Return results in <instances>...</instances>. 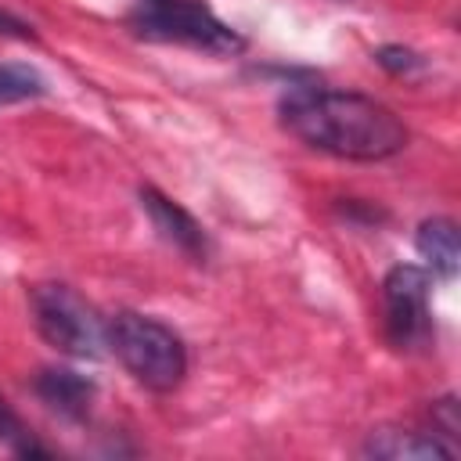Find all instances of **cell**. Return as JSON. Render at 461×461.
Masks as SVG:
<instances>
[{
    "instance_id": "1",
    "label": "cell",
    "mask_w": 461,
    "mask_h": 461,
    "mask_svg": "<svg viewBox=\"0 0 461 461\" xmlns=\"http://www.w3.org/2000/svg\"><path fill=\"white\" fill-rule=\"evenodd\" d=\"M277 119L299 144L349 162H382L407 148L400 115L353 90L292 86L277 101Z\"/></svg>"
},
{
    "instance_id": "2",
    "label": "cell",
    "mask_w": 461,
    "mask_h": 461,
    "mask_svg": "<svg viewBox=\"0 0 461 461\" xmlns=\"http://www.w3.org/2000/svg\"><path fill=\"white\" fill-rule=\"evenodd\" d=\"M104 346L148 393H173L187 378V346L158 317L119 310L104 324Z\"/></svg>"
},
{
    "instance_id": "3",
    "label": "cell",
    "mask_w": 461,
    "mask_h": 461,
    "mask_svg": "<svg viewBox=\"0 0 461 461\" xmlns=\"http://www.w3.org/2000/svg\"><path fill=\"white\" fill-rule=\"evenodd\" d=\"M130 29L155 43H180L220 58L245 50V36L220 22L202 0H140L130 14Z\"/></svg>"
},
{
    "instance_id": "4",
    "label": "cell",
    "mask_w": 461,
    "mask_h": 461,
    "mask_svg": "<svg viewBox=\"0 0 461 461\" xmlns=\"http://www.w3.org/2000/svg\"><path fill=\"white\" fill-rule=\"evenodd\" d=\"M32 324L47 346L72 360H97L104 353V317L61 281H40L29 288Z\"/></svg>"
},
{
    "instance_id": "5",
    "label": "cell",
    "mask_w": 461,
    "mask_h": 461,
    "mask_svg": "<svg viewBox=\"0 0 461 461\" xmlns=\"http://www.w3.org/2000/svg\"><path fill=\"white\" fill-rule=\"evenodd\" d=\"M429 285L432 274L414 263H396L382 281V324L389 346L400 353H418L432 342Z\"/></svg>"
},
{
    "instance_id": "6",
    "label": "cell",
    "mask_w": 461,
    "mask_h": 461,
    "mask_svg": "<svg viewBox=\"0 0 461 461\" xmlns=\"http://www.w3.org/2000/svg\"><path fill=\"white\" fill-rule=\"evenodd\" d=\"M140 209L148 212V220L158 230V238L166 245H173L184 259H191V263H205L209 259V234H205V227L176 198H169L166 191L144 184L140 187Z\"/></svg>"
},
{
    "instance_id": "7",
    "label": "cell",
    "mask_w": 461,
    "mask_h": 461,
    "mask_svg": "<svg viewBox=\"0 0 461 461\" xmlns=\"http://www.w3.org/2000/svg\"><path fill=\"white\" fill-rule=\"evenodd\" d=\"M32 389L65 421H86L94 411V400H97V385L72 367H43L32 378Z\"/></svg>"
},
{
    "instance_id": "8",
    "label": "cell",
    "mask_w": 461,
    "mask_h": 461,
    "mask_svg": "<svg viewBox=\"0 0 461 461\" xmlns=\"http://www.w3.org/2000/svg\"><path fill=\"white\" fill-rule=\"evenodd\" d=\"M364 457H385V461H450L457 454L454 443H443L436 432H418V429H375L367 432L364 447H360Z\"/></svg>"
},
{
    "instance_id": "9",
    "label": "cell",
    "mask_w": 461,
    "mask_h": 461,
    "mask_svg": "<svg viewBox=\"0 0 461 461\" xmlns=\"http://www.w3.org/2000/svg\"><path fill=\"white\" fill-rule=\"evenodd\" d=\"M414 249L425 259V270L429 274H439L447 281L457 274L461 241H457V223L450 216H429V220H421L418 223V234H414Z\"/></svg>"
},
{
    "instance_id": "10",
    "label": "cell",
    "mask_w": 461,
    "mask_h": 461,
    "mask_svg": "<svg viewBox=\"0 0 461 461\" xmlns=\"http://www.w3.org/2000/svg\"><path fill=\"white\" fill-rule=\"evenodd\" d=\"M47 94V79L40 68L32 65H18V61H4L0 65V108L4 104H22V101H36Z\"/></svg>"
},
{
    "instance_id": "11",
    "label": "cell",
    "mask_w": 461,
    "mask_h": 461,
    "mask_svg": "<svg viewBox=\"0 0 461 461\" xmlns=\"http://www.w3.org/2000/svg\"><path fill=\"white\" fill-rule=\"evenodd\" d=\"M0 439L4 443H11L18 454H47V447H40L32 436H29V429L22 425V418L14 414V407L0 396Z\"/></svg>"
},
{
    "instance_id": "12",
    "label": "cell",
    "mask_w": 461,
    "mask_h": 461,
    "mask_svg": "<svg viewBox=\"0 0 461 461\" xmlns=\"http://www.w3.org/2000/svg\"><path fill=\"white\" fill-rule=\"evenodd\" d=\"M375 61H378L385 72H393V76H418V72L425 68V58H421L418 50L403 47V43H385V47H378V50H375Z\"/></svg>"
},
{
    "instance_id": "13",
    "label": "cell",
    "mask_w": 461,
    "mask_h": 461,
    "mask_svg": "<svg viewBox=\"0 0 461 461\" xmlns=\"http://www.w3.org/2000/svg\"><path fill=\"white\" fill-rule=\"evenodd\" d=\"M457 429H461V421H457V400H454V396L436 400V403H432V432L457 443Z\"/></svg>"
},
{
    "instance_id": "14",
    "label": "cell",
    "mask_w": 461,
    "mask_h": 461,
    "mask_svg": "<svg viewBox=\"0 0 461 461\" xmlns=\"http://www.w3.org/2000/svg\"><path fill=\"white\" fill-rule=\"evenodd\" d=\"M0 36H11V40H32L36 32H32V25H29V22H22L18 14L0 11Z\"/></svg>"
}]
</instances>
